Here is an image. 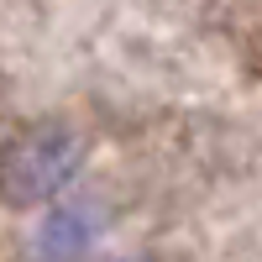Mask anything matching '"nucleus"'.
<instances>
[{
    "instance_id": "1",
    "label": "nucleus",
    "mask_w": 262,
    "mask_h": 262,
    "mask_svg": "<svg viewBox=\"0 0 262 262\" xmlns=\"http://www.w3.org/2000/svg\"><path fill=\"white\" fill-rule=\"evenodd\" d=\"M79 168V137L69 126H37L0 152V200L11 205H37L58 194Z\"/></svg>"
},
{
    "instance_id": "2",
    "label": "nucleus",
    "mask_w": 262,
    "mask_h": 262,
    "mask_svg": "<svg viewBox=\"0 0 262 262\" xmlns=\"http://www.w3.org/2000/svg\"><path fill=\"white\" fill-rule=\"evenodd\" d=\"M100 231H105L100 205H90V200H79V205H58L48 221H42V257L69 262V257H79V252H90Z\"/></svg>"
}]
</instances>
